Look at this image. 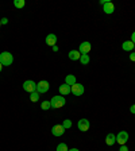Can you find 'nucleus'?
<instances>
[{
	"instance_id": "f257e3e1",
	"label": "nucleus",
	"mask_w": 135,
	"mask_h": 151,
	"mask_svg": "<svg viewBox=\"0 0 135 151\" xmlns=\"http://www.w3.org/2000/svg\"><path fill=\"white\" fill-rule=\"evenodd\" d=\"M14 62V55L8 52H3L0 54V64L3 65V66H10L12 65Z\"/></svg>"
},
{
	"instance_id": "f03ea898",
	"label": "nucleus",
	"mask_w": 135,
	"mask_h": 151,
	"mask_svg": "<svg viewBox=\"0 0 135 151\" xmlns=\"http://www.w3.org/2000/svg\"><path fill=\"white\" fill-rule=\"evenodd\" d=\"M65 103H66V100H65V97H62V96H54V97H52V100H50L52 108H61V107L65 105Z\"/></svg>"
},
{
	"instance_id": "7ed1b4c3",
	"label": "nucleus",
	"mask_w": 135,
	"mask_h": 151,
	"mask_svg": "<svg viewBox=\"0 0 135 151\" xmlns=\"http://www.w3.org/2000/svg\"><path fill=\"white\" fill-rule=\"evenodd\" d=\"M100 3L103 4V11L106 14H112L113 11H115V6H113V3H111V1H107V0H100Z\"/></svg>"
},
{
	"instance_id": "20e7f679",
	"label": "nucleus",
	"mask_w": 135,
	"mask_h": 151,
	"mask_svg": "<svg viewBox=\"0 0 135 151\" xmlns=\"http://www.w3.org/2000/svg\"><path fill=\"white\" fill-rule=\"evenodd\" d=\"M23 89L26 90V92L32 93V92H35L37 90V84L34 82V81H31V80H27V81L23 82Z\"/></svg>"
},
{
	"instance_id": "39448f33",
	"label": "nucleus",
	"mask_w": 135,
	"mask_h": 151,
	"mask_svg": "<svg viewBox=\"0 0 135 151\" xmlns=\"http://www.w3.org/2000/svg\"><path fill=\"white\" fill-rule=\"evenodd\" d=\"M49 88H50V85H49L47 81H39L37 84V92L38 93H46L49 90Z\"/></svg>"
},
{
	"instance_id": "423d86ee",
	"label": "nucleus",
	"mask_w": 135,
	"mask_h": 151,
	"mask_svg": "<svg viewBox=\"0 0 135 151\" xmlns=\"http://www.w3.org/2000/svg\"><path fill=\"white\" fill-rule=\"evenodd\" d=\"M129 140V134L126 131H120L118 135H116V142L119 143L120 146L122 145H126V142Z\"/></svg>"
},
{
	"instance_id": "0eeeda50",
	"label": "nucleus",
	"mask_w": 135,
	"mask_h": 151,
	"mask_svg": "<svg viewBox=\"0 0 135 151\" xmlns=\"http://www.w3.org/2000/svg\"><path fill=\"white\" fill-rule=\"evenodd\" d=\"M70 90H72V93L74 94V96H81V94L84 93V87L81 85V84H74V85H72L70 87Z\"/></svg>"
},
{
	"instance_id": "6e6552de",
	"label": "nucleus",
	"mask_w": 135,
	"mask_h": 151,
	"mask_svg": "<svg viewBox=\"0 0 135 151\" xmlns=\"http://www.w3.org/2000/svg\"><path fill=\"white\" fill-rule=\"evenodd\" d=\"M64 132H65V128L62 127V124H55V125H53L52 134H53L54 136H61V135H64Z\"/></svg>"
},
{
	"instance_id": "1a4fd4ad",
	"label": "nucleus",
	"mask_w": 135,
	"mask_h": 151,
	"mask_svg": "<svg viewBox=\"0 0 135 151\" xmlns=\"http://www.w3.org/2000/svg\"><path fill=\"white\" fill-rule=\"evenodd\" d=\"M77 125H78V130L80 131H83V132H85V131H88L89 130V120H87V119H80L78 120V123H77Z\"/></svg>"
},
{
	"instance_id": "9d476101",
	"label": "nucleus",
	"mask_w": 135,
	"mask_h": 151,
	"mask_svg": "<svg viewBox=\"0 0 135 151\" xmlns=\"http://www.w3.org/2000/svg\"><path fill=\"white\" fill-rule=\"evenodd\" d=\"M90 49H92V46H90L89 42H83L80 45V47H78V52H80L81 54H89Z\"/></svg>"
},
{
	"instance_id": "9b49d317",
	"label": "nucleus",
	"mask_w": 135,
	"mask_h": 151,
	"mask_svg": "<svg viewBox=\"0 0 135 151\" xmlns=\"http://www.w3.org/2000/svg\"><path fill=\"white\" fill-rule=\"evenodd\" d=\"M70 92H72L70 87H69L68 84H62V85H60V93H61V96H68Z\"/></svg>"
},
{
	"instance_id": "f8f14e48",
	"label": "nucleus",
	"mask_w": 135,
	"mask_h": 151,
	"mask_svg": "<svg viewBox=\"0 0 135 151\" xmlns=\"http://www.w3.org/2000/svg\"><path fill=\"white\" fill-rule=\"evenodd\" d=\"M46 43H47L49 46H55L57 45V36L54 35V34H49L47 36H46Z\"/></svg>"
},
{
	"instance_id": "ddd939ff",
	"label": "nucleus",
	"mask_w": 135,
	"mask_h": 151,
	"mask_svg": "<svg viewBox=\"0 0 135 151\" xmlns=\"http://www.w3.org/2000/svg\"><path fill=\"white\" fill-rule=\"evenodd\" d=\"M134 43H132L131 41H126L122 43V49L124 50V52H132V49H134Z\"/></svg>"
},
{
	"instance_id": "4468645a",
	"label": "nucleus",
	"mask_w": 135,
	"mask_h": 151,
	"mask_svg": "<svg viewBox=\"0 0 135 151\" xmlns=\"http://www.w3.org/2000/svg\"><path fill=\"white\" fill-rule=\"evenodd\" d=\"M106 143L108 146H113L116 143V135H113L112 132H111V134H108V135L106 136Z\"/></svg>"
},
{
	"instance_id": "2eb2a0df",
	"label": "nucleus",
	"mask_w": 135,
	"mask_h": 151,
	"mask_svg": "<svg viewBox=\"0 0 135 151\" xmlns=\"http://www.w3.org/2000/svg\"><path fill=\"white\" fill-rule=\"evenodd\" d=\"M69 58H70L72 61H77V59H80L81 57V53L78 52V50H72V52H69Z\"/></svg>"
},
{
	"instance_id": "dca6fc26",
	"label": "nucleus",
	"mask_w": 135,
	"mask_h": 151,
	"mask_svg": "<svg viewBox=\"0 0 135 151\" xmlns=\"http://www.w3.org/2000/svg\"><path fill=\"white\" fill-rule=\"evenodd\" d=\"M65 84H68L69 87L74 85V84H76V76H73V74H68L66 77H65Z\"/></svg>"
},
{
	"instance_id": "f3484780",
	"label": "nucleus",
	"mask_w": 135,
	"mask_h": 151,
	"mask_svg": "<svg viewBox=\"0 0 135 151\" xmlns=\"http://www.w3.org/2000/svg\"><path fill=\"white\" fill-rule=\"evenodd\" d=\"M80 62L83 65H88V64H89V55H88V54H81Z\"/></svg>"
},
{
	"instance_id": "a211bd4d",
	"label": "nucleus",
	"mask_w": 135,
	"mask_h": 151,
	"mask_svg": "<svg viewBox=\"0 0 135 151\" xmlns=\"http://www.w3.org/2000/svg\"><path fill=\"white\" fill-rule=\"evenodd\" d=\"M30 100H31L32 103H37V101H38L39 100V93L38 92H32V93H30Z\"/></svg>"
},
{
	"instance_id": "6ab92c4d",
	"label": "nucleus",
	"mask_w": 135,
	"mask_h": 151,
	"mask_svg": "<svg viewBox=\"0 0 135 151\" xmlns=\"http://www.w3.org/2000/svg\"><path fill=\"white\" fill-rule=\"evenodd\" d=\"M41 108L43 111H47V109H50V108H52V104H50V101H47V100H46V101H43V103L41 104Z\"/></svg>"
},
{
	"instance_id": "aec40b11",
	"label": "nucleus",
	"mask_w": 135,
	"mask_h": 151,
	"mask_svg": "<svg viewBox=\"0 0 135 151\" xmlns=\"http://www.w3.org/2000/svg\"><path fill=\"white\" fill-rule=\"evenodd\" d=\"M24 0H15V1H14V6L16 7V8H23V7H24Z\"/></svg>"
},
{
	"instance_id": "412c9836",
	"label": "nucleus",
	"mask_w": 135,
	"mask_h": 151,
	"mask_svg": "<svg viewBox=\"0 0 135 151\" xmlns=\"http://www.w3.org/2000/svg\"><path fill=\"white\" fill-rule=\"evenodd\" d=\"M62 127H64L65 130L70 128V127H72V122H70L69 119H65V120H64V123H62Z\"/></svg>"
},
{
	"instance_id": "4be33fe9",
	"label": "nucleus",
	"mask_w": 135,
	"mask_h": 151,
	"mask_svg": "<svg viewBox=\"0 0 135 151\" xmlns=\"http://www.w3.org/2000/svg\"><path fill=\"white\" fill-rule=\"evenodd\" d=\"M57 151H68V146L65 143H60L57 146Z\"/></svg>"
},
{
	"instance_id": "5701e85b",
	"label": "nucleus",
	"mask_w": 135,
	"mask_h": 151,
	"mask_svg": "<svg viewBox=\"0 0 135 151\" xmlns=\"http://www.w3.org/2000/svg\"><path fill=\"white\" fill-rule=\"evenodd\" d=\"M119 151H129V147H127L126 145H122L120 146V148H119Z\"/></svg>"
},
{
	"instance_id": "b1692460",
	"label": "nucleus",
	"mask_w": 135,
	"mask_h": 151,
	"mask_svg": "<svg viewBox=\"0 0 135 151\" xmlns=\"http://www.w3.org/2000/svg\"><path fill=\"white\" fill-rule=\"evenodd\" d=\"M130 59H131L132 62H135V52L132 53V54H130Z\"/></svg>"
},
{
	"instance_id": "393cba45",
	"label": "nucleus",
	"mask_w": 135,
	"mask_h": 151,
	"mask_svg": "<svg viewBox=\"0 0 135 151\" xmlns=\"http://www.w3.org/2000/svg\"><path fill=\"white\" fill-rule=\"evenodd\" d=\"M131 42H132V43H134V45H135V31L132 32V35H131Z\"/></svg>"
},
{
	"instance_id": "a878e982",
	"label": "nucleus",
	"mask_w": 135,
	"mask_h": 151,
	"mask_svg": "<svg viewBox=\"0 0 135 151\" xmlns=\"http://www.w3.org/2000/svg\"><path fill=\"white\" fill-rule=\"evenodd\" d=\"M0 22L3 23V24H7V23H8V19H7V18H3V19L0 20Z\"/></svg>"
},
{
	"instance_id": "bb28decb",
	"label": "nucleus",
	"mask_w": 135,
	"mask_h": 151,
	"mask_svg": "<svg viewBox=\"0 0 135 151\" xmlns=\"http://www.w3.org/2000/svg\"><path fill=\"white\" fill-rule=\"evenodd\" d=\"M130 111H131V113H134V115H135V104H134V105H131Z\"/></svg>"
},
{
	"instance_id": "cd10ccee",
	"label": "nucleus",
	"mask_w": 135,
	"mask_h": 151,
	"mask_svg": "<svg viewBox=\"0 0 135 151\" xmlns=\"http://www.w3.org/2000/svg\"><path fill=\"white\" fill-rule=\"evenodd\" d=\"M52 49H53V52H58V46H57V45H55V46H53Z\"/></svg>"
},
{
	"instance_id": "c85d7f7f",
	"label": "nucleus",
	"mask_w": 135,
	"mask_h": 151,
	"mask_svg": "<svg viewBox=\"0 0 135 151\" xmlns=\"http://www.w3.org/2000/svg\"><path fill=\"white\" fill-rule=\"evenodd\" d=\"M68 151H78L77 148H70V150H68Z\"/></svg>"
},
{
	"instance_id": "c756f323",
	"label": "nucleus",
	"mask_w": 135,
	"mask_h": 151,
	"mask_svg": "<svg viewBox=\"0 0 135 151\" xmlns=\"http://www.w3.org/2000/svg\"><path fill=\"white\" fill-rule=\"evenodd\" d=\"M1 69H3V65L0 64V72H1Z\"/></svg>"
},
{
	"instance_id": "7c9ffc66",
	"label": "nucleus",
	"mask_w": 135,
	"mask_h": 151,
	"mask_svg": "<svg viewBox=\"0 0 135 151\" xmlns=\"http://www.w3.org/2000/svg\"><path fill=\"white\" fill-rule=\"evenodd\" d=\"M0 26H1V22H0Z\"/></svg>"
},
{
	"instance_id": "2f4dec72",
	"label": "nucleus",
	"mask_w": 135,
	"mask_h": 151,
	"mask_svg": "<svg viewBox=\"0 0 135 151\" xmlns=\"http://www.w3.org/2000/svg\"><path fill=\"white\" fill-rule=\"evenodd\" d=\"M134 50H135V46H134Z\"/></svg>"
}]
</instances>
